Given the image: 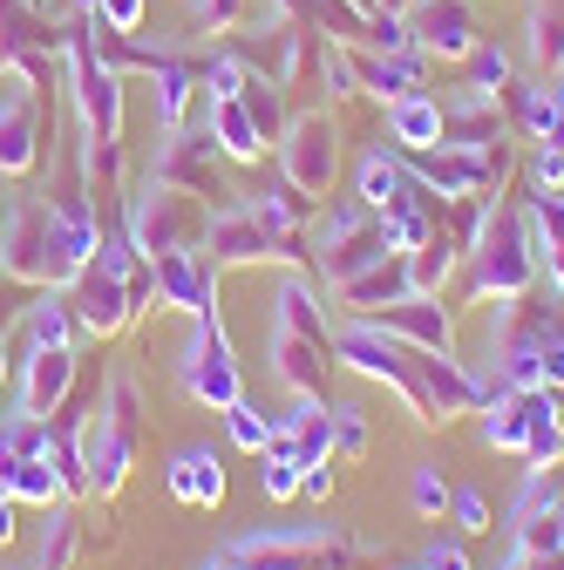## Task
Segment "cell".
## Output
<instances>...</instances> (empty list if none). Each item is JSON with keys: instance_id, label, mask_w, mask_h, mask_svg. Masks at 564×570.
Wrapping results in <instances>:
<instances>
[{"instance_id": "obj_38", "label": "cell", "mask_w": 564, "mask_h": 570, "mask_svg": "<svg viewBox=\"0 0 564 570\" xmlns=\"http://www.w3.org/2000/svg\"><path fill=\"white\" fill-rule=\"evenodd\" d=\"M245 0H197V28H232Z\"/></svg>"}, {"instance_id": "obj_10", "label": "cell", "mask_w": 564, "mask_h": 570, "mask_svg": "<svg viewBox=\"0 0 564 570\" xmlns=\"http://www.w3.org/2000/svg\"><path fill=\"white\" fill-rule=\"evenodd\" d=\"M375 326H381V333H395L401 346H429V353H456V320H449V306H443L436 293H408V299L381 306V313H375Z\"/></svg>"}, {"instance_id": "obj_9", "label": "cell", "mask_w": 564, "mask_h": 570, "mask_svg": "<svg viewBox=\"0 0 564 570\" xmlns=\"http://www.w3.org/2000/svg\"><path fill=\"white\" fill-rule=\"evenodd\" d=\"M333 164H340V150H333V122H327V116H300V122L286 129V150H279V177L300 184L307 197H327Z\"/></svg>"}, {"instance_id": "obj_25", "label": "cell", "mask_w": 564, "mask_h": 570, "mask_svg": "<svg viewBox=\"0 0 564 570\" xmlns=\"http://www.w3.org/2000/svg\"><path fill=\"white\" fill-rule=\"evenodd\" d=\"M531 55H537L544 76L564 68V0H537V14H531Z\"/></svg>"}, {"instance_id": "obj_18", "label": "cell", "mask_w": 564, "mask_h": 570, "mask_svg": "<svg viewBox=\"0 0 564 570\" xmlns=\"http://www.w3.org/2000/svg\"><path fill=\"white\" fill-rule=\"evenodd\" d=\"M524 225H531V252H537L544 278H551L557 293H564V190H544V197H531Z\"/></svg>"}, {"instance_id": "obj_7", "label": "cell", "mask_w": 564, "mask_h": 570, "mask_svg": "<svg viewBox=\"0 0 564 570\" xmlns=\"http://www.w3.org/2000/svg\"><path fill=\"white\" fill-rule=\"evenodd\" d=\"M204 252H211V265H252V258H307V265H313V252H300V238L265 232L245 204H239V210H225V218H211Z\"/></svg>"}, {"instance_id": "obj_26", "label": "cell", "mask_w": 564, "mask_h": 570, "mask_svg": "<svg viewBox=\"0 0 564 570\" xmlns=\"http://www.w3.org/2000/svg\"><path fill=\"white\" fill-rule=\"evenodd\" d=\"M68 340H76V306H68V299H35L28 306V346H68Z\"/></svg>"}, {"instance_id": "obj_27", "label": "cell", "mask_w": 564, "mask_h": 570, "mask_svg": "<svg viewBox=\"0 0 564 570\" xmlns=\"http://www.w3.org/2000/svg\"><path fill=\"white\" fill-rule=\"evenodd\" d=\"M218 414H225V435H232V449H252V455H259V449L272 442V414H259L245 394H239L232 407H218Z\"/></svg>"}, {"instance_id": "obj_5", "label": "cell", "mask_w": 564, "mask_h": 570, "mask_svg": "<svg viewBox=\"0 0 564 570\" xmlns=\"http://www.w3.org/2000/svg\"><path fill=\"white\" fill-rule=\"evenodd\" d=\"M401 401H408V414H415V421H449V414L483 407V381L456 367V353L408 346V381H401Z\"/></svg>"}, {"instance_id": "obj_12", "label": "cell", "mask_w": 564, "mask_h": 570, "mask_svg": "<svg viewBox=\"0 0 564 570\" xmlns=\"http://www.w3.org/2000/svg\"><path fill=\"white\" fill-rule=\"evenodd\" d=\"M68 381H76V353L68 346H28V361H21V414L48 421L61 407Z\"/></svg>"}, {"instance_id": "obj_23", "label": "cell", "mask_w": 564, "mask_h": 570, "mask_svg": "<svg viewBox=\"0 0 564 570\" xmlns=\"http://www.w3.org/2000/svg\"><path fill=\"white\" fill-rule=\"evenodd\" d=\"M408 184H415V177H408V164H401L395 150H381V142L361 157V204L375 210V218H381L388 204H401V197H408Z\"/></svg>"}, {"instance_id": "obj_6", "label": "cell", "mask_w": 564, "mask_h": 570, "mask_svg": "<svg viewBox=\"0 0 564 570\" xmlns=\"http://www.w3.org/2000/svg\"><path fill=\"white\" fill-rule=\"evenodd\" d=\"M177 381L191 401L204 407H232L245 394V374H239V353L225 340L218 320H191V340H184V361H177Z\"/></svg>"}, {"instance_id": "obj_17", "label": "cell", "mask_w": 564, "mask_h": 570, "mask_svg": "<svg viewBox=\"0 0 564 570\" xmlns=\"http://www.w3.org/2000/svg\"><path fill=\"white\" fill-rule=\"evenodd\" d=\"M164 482H171L177 503H191V510L225 503V469H218V455H211V449H184V455L164 469Z\"/></svg>"}, {"instance_id": "obj_28", "label": "cell", "mask_w": 564, "mask_h": 570, "mask_svg": "<svg viewBox=\"0 0 564 570\" xmlns=\"http://www.w3.org/2000/svg\"><path fill=\"white\" fill-rule=\"evenodd\" d=\"M463 61H469V96H504V82H510V55L504 48H483L476 41Z\"/></svg>"}, {"instance_id": "obj_31", "label": "cell", "mask_w": 564, "mask_h": 570, "mask_svg": "<svg viewBox=\"0 0 564 570\" xmlns=\"http://www.w3.org/2000/svg\"><path fill=\"white\" fill-rule=\"evenodd\" d=\"M408 495H415V510H421V517H443V510H449V482H443L436 469H415Z\"/></svg>"}, {"instance_id": "obj_36", "label": "cell", "mask_w": 564, "mask_h": 570, "mask_svg": "<svg viewBox=\"0 0 564 570\" xmlns=\"http://www.w3.org/2000/svg\"><path fill=\"white\" fill-rule=\"evenodd\" d=\"M136 21H144V0H103V28L136 35Z\"/></svg>"}, {"instance_id": "obj_34", "label": "cell", "mask_w": 564, "mask_h": 570, "mask_svg": "<svg viewBox=\"0 0 564 570\" xmlns=\"http://www.w3.org/2000/svg\"><path fill=\"white\" fill-rule=\"evenodd\" d=\"M333 449H340V455H361V449H368V421H361V407H333Z\"/></svg>"}, {"instance_id": "obj_8", "label": "cell", "mask_w": 564, "mask_h": 570, "mask_svg": "<svg viewBox=\"0 0 564 570\" xmlns=\"http://www.w3.org/2000/svg\"><path fill=\"white\" fill-rule=\"evenodd\" d=\"M150 278H157L164 306L191 320H218V265H211V252H164L150 258Z\"/></svg>"}, {"instance_id": "obj_35", "label": "cell", "mask_w": 564, "mask_h": 570, "mask_svg": "<svg viewBox=\"0 0 564 570\" xmlns=\"http://www.w3.org/2000/svg\"><path fill=\"white\" fill-rule=\"evenodd\" d=\"M449 517H456L469 537H483V530H489V503H483V489H456V495H449Z\"/></svg>"}, {"instance_id": "obj_32", "label": "cell", "mask_w": 564, "mask_h": 570, "mask_svg": "<svg viewBox=\"0 0 564 570\" xmlns=\"http://www.w3.org/2000/svg\"><path fill=\"white\" fill-rule=\"evenodd\" d=\"M239 96H245V109H252V122L265 129V142L279 136V96H272V82H239Z\"/></svg>"}, {"instance_id": "obj_37", "label": "cell", "mask_w": 564, "mask_h": 570, "mask_svg": "<svg viewBox=\"0 0 564 570\" xmlns=\"http://www.w3.org/2000/svg\"><path fill=\"white\" fill-rule=\"evenodd\" d=\"M300 495H307V503H327V495H333V469L327 462H307L300 469Z\"/></svg>"}, {"instance_id": "obj_39", "label": "cell", "mask_w": 564, "mask_h": 570, "mask_svg": "<svg viewBox=\"0 0 564 570\" xmlns=\"http://www.w3.org/2000/svg\"><path fill=\"white\" fill-rule=\"evenodd\" d=\"M421 570H469V550L463 543H436L429 557H421Z\"/></svg>"}, {"instance_id": "obj_1", "label": "cell", "mask_w": 564, "mask_h": 570, "mask_svg": "<svg viewBox=\"0 0 564 570\" xmlns=\"http://www.w3.org/2000/svg\"><path fill=\"white\" fill-rule=\"evenodd\" d=\"M537 278V252H531V225L517 210H489L476 245H469V293L476 299H524Z\"/></svg>"}, {"instance_id": "obj_33", "label": "cell", "mask_w": 564, "mask_h": 570, "mask_svg": "<svg viewBox=\"0 0 564 570\" xmlns=\"http://www.w3.org/2000/svg\"><path fill=\"white\" fill-rule=\"evenodd\" d=\"M531 184H537V197H544V190H564V142H537Z\"/></svg>"}, {"instance_id": "obj_21", "label": "cell", "mask_w": 564, "mask_h": 570, "mask_svg": "<svg viewBox=\"0 0 564 570\" xmlns=\"http://www.w3.org/2000/svg\"><path fill=\"white\" fill-rule=\"evenodd\" d=\"M443 122H449V116L421 96V89L401 96V102H388V136L401 142V150H436V142H443Z\"/></svg>"}, {"instance_id": "obj_19", "label": "cell", "mask_w": 564, "mask_h": 570, "mask_svg": "<svg viewBox=\"0 0 564 570\" xmlns=\"http://www.w3.org/2000/svg\"><path fill=\"white\" fill-rule=\"evenodd\" d=\"M272 326H286V333H300V340H320V346H333V333H327V313H320V299H313V278H279V293H272Z\"/></svg>"}, {"instance_id": "obj_15", "label": "cell", "mask_w": 564, "mask_h": 570, "mask_svg": "<svg viewBox=\"0 0 564 570\" xmlns=\"http://www.w3.org/2000/svg\"><path fill=\"white\" fill-rule=\"evenodd\" d=\"M211 142H218L225 157H239V164L265 157V129L252 122V109H245L239 89H211Z\"/></svg>"}, {"instance_id": "obj_40", "label": "cell", "mask_w": 564, "mask_h": 570, "mask_svg": "<svg viewBox=\"0 0 564 570\" xmlns=\"http://www.w3.org/2000/svg\"><path fill=\"white\" fill-rule=\"evenodd\" d=\"M0 381H8V353H0Z\"/></svg>"}, {"instance_id": "obj_3", "label": "cell", "mask_w": 564, "mask_h": 570, "mask_svg": "<svg viewBox=\"0 0 564 570\" xmlns=\"http://www.w3.org/2000/svg\"><path fill=\"white\" fill-rule=\"evenodd\" d=\"M388 252H395V245H388V232H381L375 210H368V204H340V210H327V225H320L313 272L340 293L347 278H361V272H368V265H381Z\"/></svg>"}, {"instance_id": "obj_13", "label": "cell", "mask_w": 564, "mask_h": 570, "mask_svg": "<svg viewBox=\"0 0 564 570\" xmlns=\"http://www.w3.org/2000/svg\"><path fill=\"white\" fill-rule=\"evenodd\" d=\"M408 41L436 48V55H469L476 48L469 0H415V8H408Z\"/></svg>"}, {"instance_id": "obj_4", "label": "cell", "mask_w": 564, "mask_h": 570, "mask_svg": "<svg viewBox=\"0 0 564 570\" xmlns=\"http://www.w3.org/2000/svg\"><path fill=\"white\" fill-rule=\"evenodd\" d=\"M204 232H211V218L191 204V190H177V184H157L150 197H136V210H129V245L144 252V258L204 252Z\"/></svg>"}, {"instance_id": "obj_2", "label": "cell", "mask_w": 564, "mask_h": 570, "mask_svg": "<svg viewBox=\"0 0 564 570\" xmlns=\"http://www.w3.org/2000/svg\"><path fill=\"white\" fill-rule=\"evenodd\" d=\"M361 557V537H347L340 523H313V530H265L225 550L232 570H347Z\"/></svg>"}, {"instance_id": "obj_29", "label": "cell", "mask_w": 564, "mask_h": 570, "mask_svg": "<svg viewBox=\"0 0 564 570\" xmlns=\"http://www.w3.org/2000/svg\"><path fill=\"white\" fill-rule=\"evenodd\" d=\"M184 102H191V68L157 61V122L177 129V122H184Z\"/></svg>"}, {"instance_id": "obj_24", "label": "cell", "mask_w": 564, "mask_h": 570, "mask_svg": "<svg viewBox=\"0 0 564 570\" xmlns=\"http://www.w3.org/2000/svg\"><path fill=\"white\" fill-rule=\"evenodd\" d=\"M456 252H463V245H456V238H443V232H436L429 245L401 252V258H408V278H415V293H443V278L456 272Z\"/></svg>"}, {"instance_id": "obj_14", "label": "cell", "mask_w": 564, "mask_h": 570, "mask_svg": "<svg viewBox=\"0 0 564 570\" xmlns=\"http://www.w3.org/2000/svg\"><path fill=\"white\" fill-rule=\"evenodd\" d=\"M76 96H82V116H89V136H96V157L103 164H116V150H109V142H116V76H109V61H96L89 48L76 55Z\"/></svg>"}, {"instance_id": "obj_30", "label": "cell", "mask_w": 564, "mask_h": 570, "mask_svg": "<svg viewBox=\"0 0 564 570\" xmlns=\"http://www.w3.org/2000/svg\"><path fill=\"white\" fill-rule=\"evenodd\" d=\"M544 510H557V489H551V469H531V482L517 489V510H510V523H524V517H544Z\"/></svg>"}, {"instance_id": "obj_22", "label": "cell", "mask_w": 564, "mask_h": 570, "mask_svg": "<svg viewBox=\"0 0 564 570\" xmlns=\"http://www.w3.org/2000/svg\"><path fill=\"white\" fill-rule=\"evenodd\" d=\"M35 164V102L21 89H0V170Z\"/></svg>"}, {"instance_id": "obj_11", "label": "cell", "mask_w": 564, "mask_h": 570, "mask_svg": "<svg viewBox=\"0 0 564 570\" xmlns=\"http://www.w3.org/2000/svg\"><path fill=\"white\" fill-rule=\"evenodd\" d=\"M265 353H272V374L286 381L293 394H307V401H327V353L333 346H320V340H300V333H286V326H272L265 333Z\"/></svg>"}, {"instance_id": "obj_16", "label": "cell", "mask_w": 564, "mask_h": 570, "mask_svg": "<svg viewBox=\"0 0 564 570\" xmlns=\"http://www.w3.org/2000/svg\"><path fill=\"white\" fill-rule=\"evenodd\" d=\"M408 293H415V278H408V258H401V252H388L381 265H368L361 278H347V285H340V299L354 306V313H368V320H375L381 306L408 299Z\"/></svg>"}, {"instance_id": "obj_20", "label": "cell", "mask_w": 564, "mask_h": 570, "mask_svg": "<svg viewBox=\"0 0 564 570\" xmlns=\"http://www.w3.org/2000/svg\"><path fill=\"white\" fill-rule=\"evenodd\" d=\"M354 82L368 96H381V102H401V96L421 89V61H415V48L408 55H361L354 61Z\"/></svg>"}]
</instances>
